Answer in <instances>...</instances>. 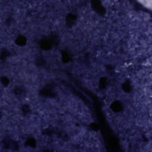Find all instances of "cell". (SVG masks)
I'll return each mask as SVG.
<instances>
[{
	"label": "cell",
	"instance_id": "obj_1",
	"mask_svg": "<svg viewBox=\"0 0 152 152\" xmlns=\"http://www.w3.org/2000/svg\"><path fill=\"white\" fill-rule=\"evenodd\" d=\"M140 3L146 9L150 10L151 9V0H143L139 1Z\"/></svg>",
	"mask_w": 152,
	"mask_h": 152
}]
</instances>
